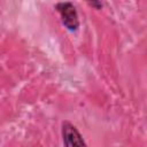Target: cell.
I'll return each mask as SVG.
<instances>
[{
  "instance_id": "1",
  "label": "cell",
  "mask_w": 147,
  "mask_h": 147,
  "mask_svg": "<svg viewBox=\"0 0 147 147\" xmlns=\"http://www.w3.org/2000/svg\"><path fill=\"white\" fill-rule=\"evenodd\" d=\"M56 9L61 15L64 26L70 31H76L79 26V20L75 6L71 2H59Z\"/></svg>"
},
{
  "instance_id": "2",
  "label": "cell",
  "mask_w": 147,
  "mask_h": 147,
  "mask_svg": "<svg viewBox=\"0 0 147 147\" xmlns=\"http://www.w3.org/2000/svg\"><path fill=\"white\" fill-rule=\"evenodd\" d=\"M62 138L64 147H86L78 130L69 122L62 124Z\"/></svg>"
}]
</instances>
